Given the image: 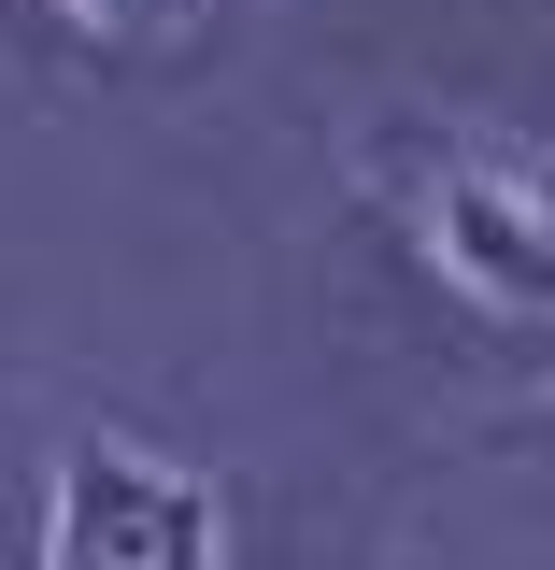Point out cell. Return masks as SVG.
<instances>
[{"mask_svg": "<svg viewBox=\"0 0 555 570\" xmlns=\"http://www.w3.org/2000/svg\"><path fill=\"white\" fill-rule=\"evenodd\" d=\"M356 171L427 243V272L456 285V299H485L498 328H542L555 314V186L542 171H513V157H485V142H456V129H370Z\"/></svg>", "mask_w": 555, "mask_h": 570, "instance_id": "cell-1", "label": "cell"}, {"mask_svg": "<svg viewBox=\"0 0 555 570\" xmlns=\"http://www.w3.org/2000/svg\"><path fill=\"white\" fill-rule=\"evenodd\" d=\"M43 570H228L214 485L142 442H71L43 499Z\"/></svg>", "mask_w": 555, "mask_h": 570, "instance_id": "cell-2", "label": "cell"}, {"mask_svg": "<svg viewBox=\"0 0 555 570\" xmlns=\"http://www.w3.org/2000/svg\"><path fill=\"white\" fill-rule=\"evenodd\" d=\"M71 14H100V29H157L171 0H71Z\"/></svg>", "mask_w": 555, "mask_h": 570, "instance_id": "cell-3", "label": "cell"}, {"mask_svg": "<svg viewBox=\"0 0 555 570\" xmlns=\"http://www.w3.org/2000/svg\"><path fill=\"white\" fill-rule=\"evenodd\" d=\"M527 371H542V385H555V314H542V328H527Z\"/></svg>", "mask_w": 555, "mask_h": 570, "instance_id": "cell-4", "label": "cell"}]
</instances>
